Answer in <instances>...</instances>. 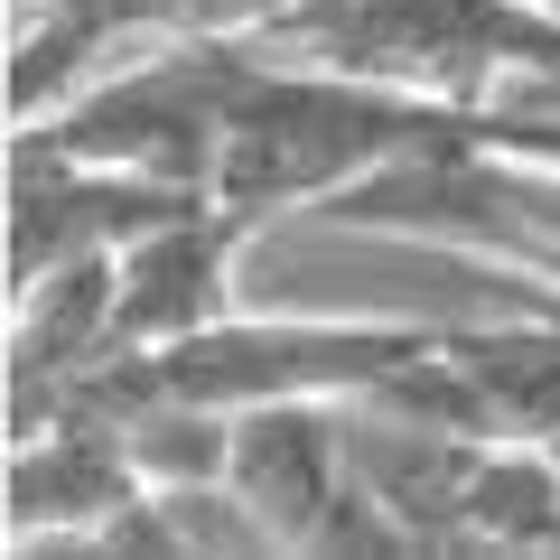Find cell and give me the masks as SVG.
Instances as JSON below:
<instances>
[{
    "instance_id": "obj_1",
    "label": "cell",
    "mask_w": 560,
    "mask_h": 560,
    "mask_svg": "<svg viewBox=\"0 0 560 560\" xmlns=\"http://www.w3.org/2000/svg\"><path fill=\"white\" fill-rule=\"evenodd\" d=\"M234 495L271 523L280 551H355L364 523V467H355V440L327 420L318 393H290V401H253L234 411Z\"/></svg>"
},
{
    "instance_id": "obj_2",
    "label": "cell",
    "mask_w": 560,
    "mask_h": 560,
    "mask_svg": "<svg viewBox=\"0 0 560 560\" xmlns=\"http://www.w3.org/2000/svg\"><path fill=\"white\" fill-rule=\"evenodd\" d=\"M140 495L150 477L113 411H47L38 430H10V551H94V533Z\"/></svg>"
},
{
    "instance_id": "obj_3",
    "label": "cell",
    "mask_w": 560,
    "mask_h": 560,
    "mask_svg": "<svg viewBox=\"0 0 560 560\" xmlns=\"http://www.w3.org/2000/svg\"><path fill=\"white\" fill-rule=\"evenodd\" d=\"M261 224L224 215L215 197L187 206V215L150 224L113 253V355H140V346H178L197 327L234 318V253Z\"/></svg>"
},
{
    "instance_id": "obj_4",
    "label": "cell",
    "mask_w": 560,
    "mask_h": 560,
    "mask_svg": "<svg viewBox=\"0 0 560 560\" xmlns=\"http://www.w3.org/2000/svg\"><path fill=\"white\" fill-rule=\"evenodd\" d=\"M38 10H84V0H10V20H38Z\"/></svg>"
}]
</instances>
